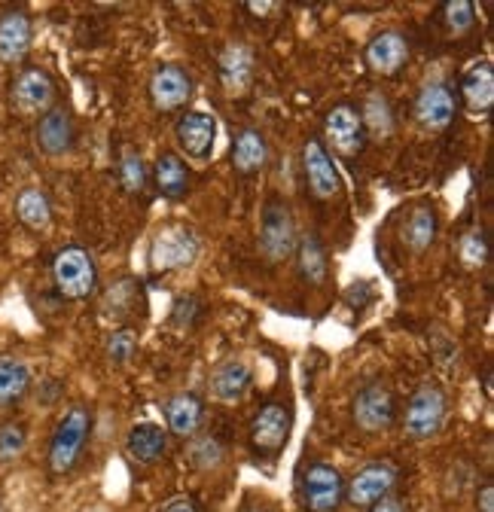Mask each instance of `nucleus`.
I'll return each mask as SVG.
<instances>
[{"mask_svg": "<svg viewBox=\"0 0 494 512\" xmlns=\"http://www.w3.org/2000/svg\"><path fill=\"white\" fill-rule=\"evenodd\" d=\"M89 436H92V412L86 406L77 403L58 418L52 439H49V452H46V464L55 479L68 476L80 464Z\"/></svg>", "mask_w": 494, "mask_h": 512, "instance_id": "1", "label": "nucleus"}, {"mask_svg": "<svg viewBox=\"0 0 494 512\" xmlns=\"http://www.w3.org/2000/svg\"><path fill=\"white\" fill-rule=\"evenodd\" d=\"M351 421L360 433L369 436L391 430L397 421V397L391 391V384L382 378L366 381L351 400Z\"/></svg>", "mask_w": 494, "mask_h": 512, "instance_id": "2", "label": "nucleus"}, {"mask_svg": "<svg viewBox=\"0 0 494 512\" xmlns=\"http://www.w3.org/2000/svg\"><path fill=\"white\" fill-rule=\"evenodd\" d=\"M299 503L305 512H339L345 503V479L327 461H312L299 473Z\"/></svg>", "mask_w": 494, "mask_h": 512, "instance_id": "3", "label": "nucleus"}, {"mask_svg": "<svg viewBox=\"0 0 494 512\" xmlns=\"http://www.w3.org/2000/svg\"><path fill=\"white\" fill-rule=\"evenodd\" d=\"M52 281L65 299H89L98 290V266L83 247H65L52 260Z\"/></svg>", "mask_w": 494, "mask_h": 512, "instance_id": "4", "label": "nucleus"}, {"mask_svg": "<svg viewBox=\"0 0 494 512\" xmlns=\"http://www.w3.org/2000/svg\"><path fill=\"white\" fill-rule=\"evenodd\" d=\"M446 412H449V400H446L443 388H440V384L424 381L421 388L409 397V406H406V415H403L406 436L415 439V442L434 439L446 424Z\"/></svg>", "mask_w": 494, "mask_h": 512, "instance_id": "5", "label": "nucleus"}, {"mask_svg": "<svg viewBox=\"0 0 494 512\" xmlns=\"http://www.w3.org/2000/svg\"><path fill=\"white\" fill-rule=\"evenodd\" d=\"M293 430V412L284 400L266 403L247 427V442H251V452L260 458H278L284 452V445L290 442Z\"/></svg>", "mask_w": 494, "mask_h": 512, "instance_id": "6", "label": "nucleus"}, {"mask_svg": "<svg viewBox=\"0 0 494 512\" xmlns=\"http://www.w3.org/2000/svg\"><path fill=\"white\" fill-rule=\"evenodd\" d=\"M202 241L190 226H162L150 241V269L177 272L199 260Z\"/></svg>", "mask_w": 494, "mask_h": 512, "instance_id": "7", "label": "nucleus"}, {"mask_svg": "<svg viewBox=\"0 0 494 512\" xmlns=\"http://www.w3.org/2000/svg\"><path fill=\"white\" fill-rule=\"evenodd\" d=\"M296 220L287 208V202L272 199L263 208V220H260V253L266 263H284L296 253Z\"/></svg>", "mask_w": 494, "mask_h": 512, "instance_id": "8", "label": "nucleus"}, {"mask_svg": "<svg viewBox=\"0 0 494 512\" xmlns=\"http://www.w3.org/2000/svg\"><path fill=\"white\" fill-rule=\"evenodd\" d=\"M327 153L333 150L342 159H357L366 147V132L354 104H336L324 116V141Z\"/></svg>", "mask_w": 494, "mask_h": 512, "instance_id": "9", "label": "nucleus"}, {"mask_svg": "<svg viewBox=\"0 0 494 512\" xmlns=\"http://www.w3.org/2000/svg\"><path fill=\"white\" fill-rule=\"evenodd\" d=\"M400 482V470L391 461H369L345 482V503L354 509H369L388 497Z\"/></svg>", "mask_w": 494, "mask_h": 512, "instance_id": "10", "label": "nucleus"}, {"mask_svg": "<svg viewBox=\"0 0 494 512\" xmlns=\"http://www.w3.org/2000/svg\"><path fill=\"white\" fill-rule=\"evenodd\" d=\"M302 171L308 189H312V196L318 202H330L342 196V174L333 156L327 153V147L321 144V138H308L302 144Z\"/></svg>", "mask_w": 494, "mask_h": 512, "instance_id": "11", "label": "nucleus"}, {"mask_svg": "<svg viewBox=\"0 0 494 512\" xmlns=\"http://www.w3.org/2000/svg\"><path fill=\"white\" fill-rule=\"evenodd\" d=\"M415 119L421 128L427 132H446V128L455 122V113H458V98L452 92L449 83L443 80H434V83H424L415 95Z\"/></svg>", "mask_w": 494, "mask_h": 512, "instance_id": "12", "label": "nucleus"}, {"mask_svg": "<svg viewBox=\"0 0 494 512\" xmlns=\"http://www.w3.org/2000/svg\"><path fill=\"white\" fill-rule=\"evenodd\" d=\"M409 55H412L409 40L397 28H385V31L373 34L366 43V49H363L366 68L373 74H379V77H397L409 64Z\"/></svg>", "mask_w": 494, "mask_h": 512, "instance_id": "13", "label": "nucleus"}, {"mask_svg": "<svg viewBox=\"0 0 494 512\" xmlns=\"http://www.w3.org/2000/svg\"><path fill=\"white\" fill-rule=\"evenodd\" d=\"M10 104L22 116H43L55 107V83L43 68H25L10 86Z\"/></svg>", "mask_w": 494, "mask_h": 512, "instance_id": "14", "label": "nucleus"}, {"mask_svg": "<svg viewBox=\"0 0 494 512\" xmlns=\"http://www.w3.org/2000/svg\"><path fill=\"white\" fill-rule=\"evenodd\" d=\"M174 141L183 156H190L196 162L211 159L217 141V119L202 110H187L174 125Z\"/></svg>", "mask_w": 494, "mask_h": 512, "instance_id": "15", "label": "nucleus"}, {"mask_svg": "<svg viewBox=\"0 0 494 512\" xmlns=\"http://www.w3.org/2000/svg\"><path fill=\"white\" fill-rule=\"evenodd\" d=\"M193 98V80L190 74L180 68V64H159L150 77V101L156 110L171 113L187 107Z\"/></svg>", "mask_w": 494, "mask_h": 512, "instance_id": "16", "label": "nucleus"}, {"mask_svg": "<svg viewBox=\"0 0 494 512\" xmlns=\"http://www.w3.org/2000/svg\"><path fill=\"white\" fill-rule=\"evenodd\" d=\"M217 74H220V86L226 89V95H244L254 83L257 74V55L247 43H229L220 52L217 61Z\"/></svg>", "mask_w": 494, "mask_h": 512, "instance_id": "17", "label": "nucleus"}, {"mask_svg": "<svg viewBox=\"0 0 494 512\" xmlns=\"http://www.w3.org/2000/svg\"><path fill=\"white\" fill-rule=\"evenodd\" d=\"M251 381H254L251 363L244 357H226L211 372V397L223 406H235L247 394V388H251Z\"/></svg>", "mask_w": 494, "mask_h": 512, "instance_id": "18", "label": "nucleus"}, {"mask_svg": "<svg viewBox=\"0 0 494 512\" xmlns=\"http://www.w3.org/2000/svg\"><path fill=\"white\" fill-rule=\"evenodd\" d=\"M77 132H74V119L65 107H49L40 122H37V147L46 156H65L74 150Z\"/></svg>", "mask_w": 494, "mask_h": 512, "instance_id": "19", "label": "nucleus"}, {"mask_svg": "<svg viewBox=\"0 0 494 512\" xmlns=\"http://www.w3.org/2000/svg\"><path fill=\"white\" fill-rule=\"evenodd\" d=\"M165 421H168V430L180 439H190L199 433L202 421H205V403L199 394H190V391H180L174 397L165 400Z\"/></svg>", "mask_w": 494, "mask_h": 512, "instance_id": "20", "label": "nucleus"}, {"mask_svg": "<svg viewBox=\"0 0 494 512\" xmlns=\"http://www.w3.org/2000/svg\"><path fill=\"white\" fill-rule=\"evenodd\" d=\"M269 165V141L260 128L247 125L232 138V168L238 174H257Z\"/></svg>", "mask_w": 494, "mask_h": 512, "instance_id": "21", "label": "nucleus"}, {"mask_svg": "<svg viewBox=\"0 0 494 512\" xmlns=\"http://www.w3.org/2000/svg\"><path fill=\"white\" fill-rule=\"evenodd\" d=\"M31 19L22 10H7L0 16V64H19L31 49Z\"/></svg>", "mask_w": 494, "mask_h": 512, "instance_id": "22", "label": "nucleus"}, {"mask_svg": "<svg viewBox=\"0 0 494 512\" xmlns=\"http://www.w3.org/2000/svg\"><path fill=\"white\" fill-rule=\"evenodd\" d=\"M126 452L132 461L144 464V467H153L165 458L168 452V430L159 427V424H135L126 436Z\"/></svg>", "mask_w": 494, "mask_h": 512, "instance_id": "23", "label": "nucleus"}, {"mask_svg": "<svg viewBox=\"0 0 494 512\" xmlns=\"http://www.w3.org/2000/svg\"><path fill=\"white\" fill-rule=\"evenodd\" d=\"M461 98L473 116H488V110L494 104V64L491 61H479L464 74Z\"/></svg>", "mask_w": 494, "mask_h": 512, "instance_id": "24", "label": "nucleus"}, {"mask_svg": "<svg viewBox=\"0 0 494 512\" xmlns=\"http://www.w3.org/2000/svg\"><path fill=\"white\" fill-rule=\"evenodd\" d=\"M190 168L187 162H183L177 153H162L153 165V183L156 189L162 192L165 199L171 202H180V199H187V192H190Z\"/></svg>", "mask_w": 494, "mask_h": 512, "instance_id": "25", "label": "nucleus"}, {"mask_svg": "<svg viewBox=\"0 0 494 512\" xmlns=\"http://www.w3.org/2000/svg\"><path fill=\"white\" fill-rule=\"evenodd\" d=\"M296 266H299V275L305 284H312V287H321L330 275V260H327V247L318 235H302L296 241Z\"/></svg>", "mask_w": 494, "mask_h": 512, "instance_id": "26", "label": "nucleus"}, {"mask_svg": "<svg viewBox=\"0 0 494 512\" xmlns=\"http://www.w3.org/2000/svg\"><path fill=\"white\" fill-rule=\"evenodd\" d=\"M440 232V217L430 205H418L406 214L403 229H400V241L412 250V253H424L430 244L437 241Z\"/></svg>", "mask_w": 494, "mask_h": 512, "instance_id": "27", "label": "nucleus"}, {"mask_svg": "<svg viewBox=\"0 0 494 512\" xmlns=\"http://www.w3.org/2000/svg\"><path fill=\"white\" fill-rule=\"evenodd\" d=\"M360 113V122H363V132L366 138H376V141H388L397 128V119H394V110H391V101L385 92H369L363 107L357 110Z\"/></svg>", "mask_w": 494, "mask_h": 512, "instance_id": "28", "label": "nucleus"}, {"mask_svg": "<svg viewBox=\"0 0 494 512\" xmlns=\"http://www.w3.org/2000/svg\"><path fill=\"white\" fill-rule=\"evenodd\" d=\"M31 388V369L25 360L4 354L0 357V409L16 406Z\"/></svg>", "mask_w": 494, "mask_h": 512, "instance_id": "29", "label": "nucleus"}, {"mask_svg": "<svg viewBox=\"0 0 494 512\" xmlns=\"http://www.w3.org/2000/svg\"><path fill=\"white\" fill-rule=\"evenodd\" d=\"M16 214L34 232H43V229L52 226V202H49L46 192L37 189V186H28V189L19 192V196H16Z\"/></svg>", "mask_w": 494, "mask_h": 512, "instance_id": "30", "label": "nucleus"}, {"mask_svg": "<svg viewBox=\"0 0 494 512\" xmlns=\"http://www.w3.org/2000/svg\"><path fill=\"white\" fill-rule=\"evenodd\" d=\"M119 180L122 186H126L129 196H141V192L147 189V168H144V159L138 150L126 147L119 156Z\"/></svg>", "mask_w": 494, "mask_h": 512, "instance_id": "31", "label": "nucleus"}, {"mask_svg": "<svg viewBox=\"0 0 494 512\" xmlns=\"http://www.w3.org/2000/svg\"><path fill=\"white\" fill-rule=\"evenodd\" d=\"M28 448V430L19 421L0 424V464H13L25 455Z\"/></svg>", "mask_w": 494, "mask_h": 512, "instance_id": "32", "label": "nucleus"}, {"mask_svg": "<svg viewBox=\"0 0 494 512\" xmlns=\"http://www.w3.org/2000/svg\"><path fill=\"white\" fill-rule=\"evenodd\" d=\"M443 22H446V31L452 37H464L473 31L476 25V13H473V4L470 0H449L443 7Z\"/></svg>", "mask_w": 494, "mask_h": 512, "instance_id": "33", "label": "nucleus"}, {"mask_svg": "<svg viewBox=\"0 0 494 512\" xmlns=\"http://www.w3.org/2000/svg\"><path fill=\"white\" fill-rule=\"evenodd\" d=\"M104 351H107V360H110L113 366H126V363L135 357V351H138L135 333H132V330H113V333L107 336Z\"/></svg>", "mask_w": 494, "mask_h": 512, "instance_id": "34", "label": "nucleus"}, {"mask_svg": "<svg viewBox=\"0 0 494 512\" xmlns=\"http://www.w3.org/2000/svg\"><path fill=\"white\" fill-rule=\"evenodd\" d=\"M458 253H461V263L467 269H482L488 263V244H485V235L479 229L467 232L458 244Z\"/></svg>", "mask_w": 494, "mask_h": 512, "instance_id": "35", "label": "nucleus"}, {"mask_svg": "<svg viewBox=\"0 0 494 512\" xmlns=\"http://www.w3.org/2000/svg\"><path fill=\"white\" fill-rule=\"evenodd\" d=\"M190 458H193V464L199 470H217L220 461H223V448H220V442L214 436H202V439L193 442Z\"/></svg>", "mask_w": 494, "mask_h": 512, "instance_id": "36", "label": "nucleus"}, {"mask_svg": "<svg viewBox=\"0 0 494 512\" xmlns=\"http://www.w3.org/2000/svg\"><path fill=\"white\" fill-rule=\"evenodd\" d=\"M199 314V299L196 296H180L174 302V314H171V324L174 327H190Z\"/></svg>", "mask_w": 494, "mask_h": 512, "instance_id": "37", "label": "nucleus"}, {"mask_svg": "<svg viewBox=\"0 0 494 512\" xmlns=\"http://www.w3.org/2000/svg\"><path fill=\"white\" fill-rule=\"evenodd\" d=\"M366 512H409L406 509V503L400 500V497H394V494H388V497H382L379 503H373Z\"/></svg>", "mask_w": 494, "mask_h": 512, "instance_id": "38", "label": "nucleus"}, {"mask_svg": "<svg viewBox=\"0 0 494 512\" xmlns=\"http://www.w3.org/2000/svg\"><path fill=\"white\" fill-rule=\"evenodd\" d=\"M162 512H199V509H196L193 497H187V494H177V497H171V500L162 506Z\"/></svg>", "mask_w": 494, "mask_h": 512, "instance_id": "39", "label": "nucleus"}, {"mask_svg": "<svg viewBox=\"0 0 494 512\" xmlns=\"http://www.w3.org/2000/svg\"><path fill=\"white\" fill-rule=\"evenodd\" d=\"M476 509L479 512H494V485L485 482L479 491H476Z\"/></svg>", "mask_w": 494, "mask_h": 512, "instance_id": "40", "label": "nucleus"}, {"mask_svg": "<svg viewBox=\"0 0 494 512\" xmlns=\"http://www.w3.org/2000/svg\"><path fill=\"white\" fill-rule=\"evenodd\" d=\"M254 16H269V10H278V4H244Z\"/></svg>", "mask_w": 494, "mask_h": 512, "instance_id": "41", "label": "nucleus"}, {"mask_svg": "<svg viewBox=\"0 0 494 512\" xmlns=\"http://www.w3.org/2000/svg\"><path fill=\"white\" fill-rule=\"evenodd\" d=\"M241 512H263V509H257V506H247V509H241Z\"/></svg>", "mask_w": 494, "mask_h": 512, "instance_id": "42", "label": "nucleus"}, {"mask_svg": "<svg viewBox=\"0 0 494 512\" xmlns=\"http://www.w3.org/2000/svg\"><path fill=\"white\" fill-rule=\"evenodd\" d=\"M0 512H7V506H4V500H0Z\"/></svg>", "mask_w": 494, "mask_h": 512, "instance_id": "43", "label": "nucleus"}]
</instances>
